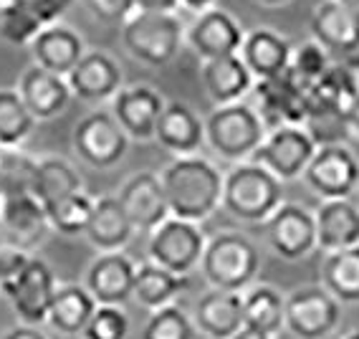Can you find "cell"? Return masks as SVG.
<instances>
[{
    "label": "cell",
    "mask_w": 359,
    "mask_h": 339,
    "mask_svg": "<svg viewBox=\"0 0 359 339\" xmlns=\"http://www.w3.org/2000/svg\"><path fill=\"white\" fill-rule=\"evenodd\" d=\"M160 180L175 218L203 223L220 208L223 173L198 152L177 154L160 173Z\"/></svg>",
    "instance_id": "6da1fadb"
},
{
    "label": "cell",
    "mask_w": 359,
    "mask_h": 339,
    "mask_svg": "<svg viewBox=\"0 0 359 339\" xmlns=\"http://www.w3.org/2000/svg\"><path fill=\"white\" fill-rule=\"evenodd\" d=\"M283 203V182L253 160L236 162L223 175V208L243 223H263Z\"/></svg>",
    "instance_id": "7a4b0ae2"
},
{
    "label": "cell",
    "mask_w": 359,
    "mask_h": 339,
    "mask_svg": "<svg viewBox=\"0 0 359 339\" xmlns=\"http://www.w3.org/2000/svg\"><path fill=\"white\" fill-rule=\"evenodd\" d=\"M200 271L212 288L245 291L261 271V251L245 233L223 231L205 244Z\"/></svg>",
    "instance_id": "3957f363"
},
{
    "label": "cell",
    "mask_w": 359,
    "mask_h": 339,
    "mask_svg": "<svg viewBox=\"0 0 359 339\" xmlns=\"http://www.w3.org/2000/svg\"><path fill=\"white\" fill-rule=\"evenodd\" d=\"M182 44H185V26L177 13L135 11L122 23L124 51L149 69L172 64Z\"/></svg>",
    "instance_id": "277c9868"
},
{
    "label": "cell",
    "mask_w": 359,
    "mask_h": 339,
    "mask_svg": "<svg viewBox=\"0 0 359 339\" xmlns=\"http://www.w3.org/2000/svg\"><path fill=\"white\" fill-rule=\"evenodd\" d=\"M266 124L256 107L248 102L220 104L205 117V142L220 160L243 162L250 160L266 137Z\"/></svg>",
    "instance_id": "5b68a950"
},
{
    "label": "cell",
    "mask_w": 359,
    "mask_h": 339,
    "mask_svg": "<svg viewBox=\"0 0 359 339\" xmlns=\"http://www.w3.org/2000/svg\"><path fill=\"white\" fill-rule=\"evenodd\" d=\"M129 135L107 109H97L79 119L71 135V147L83 165L94 170H111L127 157Z\"/></svg>",
    "instance_id": "8992f818"
},
{
    "label": "cell",
    "mask_w": 359,
    "mask_h": 339,
    "mask_svg": "<svg viewBox=\"0 0 359 339\" xmlns=\"http://www.w3.org/2000/svg\"><path fill=\"white\" fill-rule=\"evenodd\" d=\"M205 244L208 238L200 223L170 215L165 223L149 233L147 253L149 261H154L162 269L190 276L195 269H200Z\"/></svg>",
    "instance_id": "52a82bcc"
},
{
    "label": "cell",
    "mask_w": 359,
    "mask_h": 339,
    "mask_svg": "<svg viewBox=\"0 0 359 339\" xmlns=\"http://www.w3.org/2000/svg\"><path fill=\"white\" fill-rule=\"evenodd\" d=\"M309 31L316 44L327 48L334 61L359 71V11L339 0H321L311 11Z\"/></svg>",
    "instance_id": "ba28073f"
},
{
    "label": "cell",
    "mask_w": 359,
    "mask_h": 339,
    "mask_svg": "<svg viewBox=\"0 0 359 339\" xmlns=\"http://www.w3.org/2000/svg\"><path fill=\"white\" fill-rule=\"evenodd\" d=\"M302 178L321 200L352 198L359 187V160L344 142L319 145Z\"/></svg>",
    "instance_id": "9c48e42d"
},
{
    "label": "cell",
    "mask_w": 359,
    "mask_h": 339,
    "mask_svg": "<svg viewBox=\"0 0 359 339\" xmlns=\"http://www.w3.org/2000/svg\"><path fill=\"white\" fill-rule=\"evenodd\" d=\"M316 152V142L311 140L304 124H281L269 129L250 160L263 165L276 175L281 182L302 178L306 165Z\"/></svg>",
    "instance_id": "30bf717a"
},
{
    "label": "cell",
    "mask_w": 359,
    "mask_h": 339,
    "mask_svg": "<svg viewBox=\"0 0 359 339\" xmlns=\"http://www.w3.org/2000/svg\"><path fill=\"white\" fill-rule=\"evenodd\" d=\"M341 324V304L324 286H304L286 296L283 329L296 339H327Z\"/></svg>",
    "instance_id": "8fae6325"
},
{
    "label": "cell",
    "mask_w": 359,
    "mask_h": 339,
    "mask_svg": "<svg viewBox=\"0 0 359 339\" xmlns=\"http://www.w3.org/2000/svg\"><path fill=\"white\" fill-rule=\"evenodd\" d=\"M56 288L58 284L51 266L43 258L31 256L26 269L20 271L11 284H6L0 291L11 301L15 317L23 324L41 326L48 321V309H51V301L56 296Z\"/></svg>",
    "instance_id": "7c38bea8"
},
{
    "label": "cell",
    "mask_w": 359,
    "mask_h": 339,
    "mask_svg": "<svg viewBox=\"0 0 359 339\" xmlns=\"http://www.w3.org/2000/svg\"><path fill=\"white\" fill-rule=\"evenodd\" d=\"M269 248L283 261H302L316 251L314 213L296 203H281L263 220Z\"/></svg>",
    "instance_id": "4fadbf2b"
},
{
    "label": "cell",
    "mask_w": 359,
    "mask_h": 339,
    "mask_svg": "<svg viewBox=\"0 0 359 339\" xmlns=\"http://www.w3.org/2000/svg\"><path fill=\"white\" fill-rule=\"evenodd\" d=\"M253 91L256 112L261 114L266 129H276L281 124H304L309 112V86L299 81L291 69L278 77L258 79Z\"/></svg>",
    "instance_id": "5bb4252c"
},
{
    "label": "cell",
    "mask_w": 359,
    "mask_h": 339,
    "mask_svg": "<svg viewBox=\"0 0 359 339\" xmlns=\"http://www.w3.org/2000/svg\"><path fill=\"white\" fill-rule=\"evenodd\" d=\"M243 39L245 31L238 23L236 15L215 6L200 11L198 18L185 31V44L198 53L200 61L233 56V53L241 51Z\"/></svg>",
    "instance_id": "9a60e30c"
},
{
    "label": "cell",
    "mask_w": 359,
    "mask_h": 339,
    "mask_svg": "<svg viewBox=\"0 0 359 339\" xmlns=\"http://www.w3.org/2000/svg\"><path fill=\"white\" fill-rule=\"evenodd\" d=\"M0 220L6 231V244L33 251L51 233L48 213L33 192H11L0 200Z\"/></svg>",
    "instance_id": "2e32d148"
},
{
    "label": "cell",
    "mask_w": 359,
    "mask_h": 339,
    "mask_svg": "<svg viewBox=\"0 0 359 339\" xmlns=\"http://www.w3.org/2000/svg\"><path fill=\"white\" fill-rule=\"evenodd\" d=\"M71 94L86 104L111 102L114 94L124 86V71L111 53L86 51L79 64L66 77Z\"/></svg>",
    "instance_id": "e0dca14e"
},
{
    "label": "cell",
    "mask_w": 359,
    "mask_h": 339,
    "mask_svg": "<svg viewBox=\"0 0 359 339\" xmlns=\"http://www.w3.org/2000/svg\"><path fill=\"white\" fill-rule=\"evenodd\" d=\"M119 203H122L124 213L129 215L132 225L137 233H152L157 225H162L170 213L167 205L165 187L157 173H137L127 180L119 190Z\"/></svg>",
    "instance_id": "ac0fdd59"
},
{
    "label": "cell",
    "mask_w": 359,
    "mask_h": 339,
    "mask_svg": "<svg viewBox=\"0 0 359 339\" xmlns=\"http://www.w3.org/2000/svg\"><path fill=\"white\" fill-rule=\"evenodd\" d=\"M165 96L152 86L135 84V86H122L111 99V114L122 129L129 135V140L149 142L154 140V127L165 109Z\"/></svg>",
    "instance_id": "d6986e66"
},
{
    "label": "cell",
    "mask_w": 359,
    "mask_h": 339,
    "mask_svg": "<svg viewBox=\"0 0 359 339\" xmlns=\"http://www.w3.org/2000/svg\"><path fill=\"white\" fill-rule=\"evenodd\" d=\"M137 263L124 251H107L99 253L86 269L83 286L89 288L97 304H116L122 307L124 301L132 299L135 291Z\"/></svg>",
    "instance_id": "ffe728a7"
},
{
    "label": "cell",
    "mask_w": 359,
    "mask_h": 339,
    "mask_svg": "<svg viewBox=\"0 0 359 339\" xmlns=\"http://www.w3.org/2000/svg\"><path fill=\"white\" fill-rule=\"evenodd\" d=\"M18 94L36 117V122H48L64 114L66 107L71 104L74 94L66 81V77L53 74L43 66L33 64L28 66L18 79Z\"/></svg>",
    "instance_id": "44dd1931"
},
{
    "label": "cell",
    "mask_w": 359,
    "mask_h": 339,
    "mask_svg": "<svg viewBox=\"0 0 359 339\" xmlns=\"http://www.w3.org/2000/svg\"><path fill=\"white\" fill-rule=\"evenodd\" d=\"M193 321L208 339H231L243 326V291L212 288L193 307Z\"/></svg>",
    "instance_id": "7402d4cb"
},
{
    "label": "cell",
    "mask_w": 359,
    "mask_h": 339,
    "mask_svg": "<svg viewBox=\"0 0 359 339\" xmlns=\"http://www.w3.org/2000/svg\"><path fill=\"white\" fill-rule=\"evenodd\" d=\"M28 48H31L33 64L43 66L53 74H61V77H69V71L86 53V44H83L81 33L61 23V20L41 28L39 36L33 39Z\"/></svg>",
    "instance_id": "603a6c76"
},
{
    "label": "cell",
    "mask_w": 359,
    "mask_h": 339,
    "mask_svg": "<svg viewBox=\"0 0 359 339\" xmlns=\"http://www.w3.org/2000/svg\"><path fill=\"white\" fill-rule=\"evenodd\" d=\"M154 140L175 157L195 154L205 145V119H200L198 112L185 102H167L154 127Z\"/></svg>",
    "instance_id": "cb8c5ba5"
},
{
    "label": "cell",
    "mask_w": 359,
    "mask_h": 339,
    "mask_svg": "<svg viewBox=\"0 0 359 339\" xmlns=\"http://www.w3.org/2000/svg\"><path fill=\"white\" fill-rule=\"evenodd\" d=\"M291 53H294L291 39L281 36L278 31H271V28H256V31L245 33L238 56L243 58L253 79L258 81V79L283 74L291 66Z\"/></svg>",
    "instance_id": "d4e9b609"
},
{
    "label": "cell",
    "mask_w": 359,
    "mask_h": 339,
    "mask_svg": "<svg viewBox=\"0 0 359 339\" xmlns=\"http://www.w3.org/2000/svg\"><path fill=\"white\" fill-rule=\"evenodd\" d=\"M316 248L324 253L359 246V208L349 198L324 200L314 213Z\"/></svg>",
    "instance_id": "484cf974"
},
{
    "label": "cell",
    "mask_w": 359,
    "mask_h": 339,
    "mask_svg": "<svg viewBox=\"0 0 359 339\" xmlns=\"http://www.w3.org/2000/svg\"><path fill=\"white\" fill-rule=\"evenodd\" d=\"M200 79H203L205 94L210 96V102L215 107L241 102V99H245V94L253 91V84H256L250 69L245 66V61L238 53L203 61Z\"/></svg>",
    "instance_id": "4316f807"
},
{
    "label": "cell",
    "mask_w": 359,
    "mask_h": 339,
    "mask_svg": "<svg viewBox=\"0 0 359 339\" xmlns=\"http://www.w3.org/2000/svg\"><path fill=\"white\" fill-rule=\"evenodd\" d=\"M135 233V225L124 213L116 195H104V198L94 200V211H91L89 225H86L83 236L99 253L122 251L132 241Z\"/></svg>",
    "instance_id": "83f0119b"
},
{
    "label": "cell",
    "mask_w": 359,
    "mask_h": 339,
    "mask_svg": "<svg viewBox=\"0 0 359 339\" xmlns=\"http://www.w3.org/2000/svg\"><path fill=\"white\" fill-rule=\"evenodd\" d=\"M187 286H190V276L167 271L154 261H144L137 266L132 299H137V304L147 312H154L167 304H175V299L187 291Z\"/></svg>",
    "instance_id": "f1b7e54d"
},
{
    "label": "cell",
    "mask_w": 359,
    "mask_h": 339,
    "mask_svg": "<svg viewBox=\"0 0 359 339\" xmlns=\"http://www.w3.org/2000/svg\"><path fill=\"white\" fill-rule=\"evenodd\" d=\"M97 307V299L83 284H66L56 288V296L48 309V324L64 337H79L83 334Z\"/></svg>",
    "instance_id": "f546056e"
},
{
    "label": "cell",
    "mask_w": 359,
    "mask_h": 339,
    "mask_svg": "<svg viewBox=\"0 0 359 339\" xmlns=\"http://www.w3.org/2000/svg\"><path fill=\"white\" fill-rule=\"evenodd\" d=\"M321 286L339 304H359V246L327 253L321 266Z\"/></svg>",
    "instance_id": "4dcf8cb0"
},
{
    "label": "cell",
    "mask_w": 359,
    "mask_h": 339,
    "mask_svg": "<svg viewBox=\"0 0 359 339\" xmlns=\"http://www.w3.org/2000/svg\"><path fill=\"white\" fill-rule=\"evenodd\" d=\"M286 321V299L269 284L248 286L243 291V324L261 329L266 334H276Z\"/></svg>",
    "instance_id": "1f68e13d"
},
{
    "label": "cell",
    "mask_w": 359,
    "mask_h": 339,
    "mask_svg": "<svg viewBox=\"0 0 359 339\" xmlns=\"http://www.w3.org/2000/svg\"><path fill=\"white\" fill-rule=\"evenodd\" d=\"M83 190L81 173L64 157H41L33 180V195L43 205H51L56 200L66 198L71 192Z\"/></svg>",
    "instance_id": "d6a6232c"
},
{
    "label": "cell",
    "mask_w": 359,
    "mask_h": 339,
    "mask_svg": "<svg viewBox=\"0 0 359 339\" xmlns=\"http://www.w3.org/2000/svg\"><path fill=\"white\" fill-rule=\"evenodd\" d=\"M36 117L18 89H0V147H20L31 137Z\"/></svg>",
    "instance_id": "836d02e7"
},
{
    "label": "cell",
    "mask_w": 359,
    "mask_h": 339,
    "mask_svg": "<svg viewBox=\"0 0 359 339\" xmlns=\"http://www.w3.org/2000/svg\"><path fill=\"white\" fill-rule=\"evenodd\" d=\"M91 211H94V198H89L83 190L71 192L66 198L46 205L51 231L61 233V236H81L89 225Z\"/></svg>",
    "instance_id": "e575fe53"
},
{
    "label": "cell",
    "mask_w": 359,
    "mask_h": 339,
    "mask_svg": "<svg viewBox=\"0 0 359 339\" xmlns=\"http://www.w3.org/2000/svg\"><path fill=\"white\" fill-rule=\"evenodd\" d=\"M198 334L193 317L177 304L149 312L147 324L142 329V339H198Z\"/></svg>",
    "instance_id": "d590c367"
},
{
    "label": "cell",
    "mask_w": 359,
    "mask_h": 339,
    "mask_svg": "<svg viewBox=\"0 0 359 339\" xmlns=\"http://www.w3.org/2000/svg\"><path fill=\"white\" fill-rule=\"evenodd\" d=\"M39 160L20 152V147H0V173L6 182V195L11 192H33Z\"/></svg>",
    "instance_id": "8d00e7d4"
},
{
    "label": "cell",
    "mask_w": 359,
    "mask_h": 339,
    "mask_svg": "<svg viewBox=\"0 0 359 339\" xmlns=\"http://www.w3.org/2000/svg\"><path fill=\"white\" fill-rule=\"evenodd\" d=\"M41 28L43 23L36 15L6 0V6L0 11V41H6L8 46H31Z\"/></svg>",
    "instance_id": "74e56055"
},
{
    "label": "cell",
    "mask_w": 359,
    "mask_h": 339,
    "mask_svg": "<svg viewBox=\"0 0 359 339\" xmlns=\"http://www.w3.org/2000/svg\"><path fill=\"white\" fill-rule=\"evenodd\" d=\"M332 61L334 58L327 53V48L311 39L302 46H294L289 69L299 81L306 84V86H311V84H316L324 74H327L329 66H332Z\"/></svg>",
    "instance_id": "f35d334b"
},
{
    "label": "cell",
    "mask_w": 359,
    "mask_h": 339,
    "mask_svg": "<svg viewBox=\"0 0 359 339\" xmlns=\"http://www.w3.org/2000/svg\"><path fill=\"white\" fill-rule=\"evenodd\" d=\"M129 317L116 304H99L91 314L89 324L83 329V339H127L129 337Z\"/></svg>",
    "instance_id": "ab89813d"
},
{
    "label": "cell",
    "mask_w": 359,
    "mask_h": 339,
    "mask_svg": "<svg viewBox=\"0 0 359 339\" xmlns=\"http://www.w3.org/2000/svg\"><path fill=\"white\" fill-rule=\"evenodd\" d=\"M81 3L102 23H124L137 11V0H81Z\"/></svg>",
    "instance_id": "60d3db41"
},
{
    "label": "cell",
    "mask_w": 359,
    "mask_h": 339,
    "mask_svg": "<svg viewBox=\"0 0 359 339\" xmlns=\"http://www.w3.org/2000/svg\"><path fill=\"white\" fill-rule=\"evenodd\" d=\"M11 3L20 6L31 15H36L43 26H48V23H56V20L64 18L66 11H69L76 0H11Z\"/></svg>",
    "instance_id": "b9f144b4"
},
{
    "label": "cell",
    "mask_w": 359,
    "mask_h": 339,
    "mask_svg": "<svg viewBox=\"0 0 359 339\" xmlns=\"http://www.w3.org/2000/svg\"><path fill=\"white\" fill-rule=\"evenodd\" d=\"M28 261H31V253H28V251L18 248V246H11V244L0 246V288L13 281L15 276L28 266Z\"/></svg>",
    "instance_id": "7bdbcfd3"
},
{
    "label": "cell",
    "mask_w": 359,
    "mask_h": 339,
    "mask_svg": "<svg viewBox=\"0 0 359 339\" xmlns=\"http://www.w3.org/2000/svg\"><path fill=\"white\" fill-rule=\"evenodd\" d=\"M182 0H137V11H152V13H177Z\"/></svg>",
    "instance_id": "ee69618b"
},
{
    "label": "cell",
    "mask_w": 359,
    "mask_h": 339,
    "mask_svg": "<svg viewBox=\"0 0 359 339\" xmlns=\"http://www.w3.org/2000/svg\"><path fill=\"white\" fill-rule=\"evenodd\" d=\"M3 339H48V337H46V334L41 332L39 326L20 324V326H15V329H11V332H8Z\"/></svg>",
    "instance_id": "f6af8a7d"
},
{
    "label": "cell",
    "mask_w": 359,
    "mask_h": 339,
    "mask_svg": "<svg viewBox=\"0 0 359 339\" xmlns=\"http://www.w3.org/2000/svg\"><path fill=\"white\" fill-rule=\"evenodd\" d=\"M231 339H276V334H266L261 329H253V326H241Z\"/></svg>",
    "instance_id": "bcb514c9"
},
{
    "label": "cell",
    "mask_w": 359,
    "mask_h": 339,
    "mask_svg": "<svg viewBox=\"0 0 359 339\" xmlns=\"http://www.w3.org/2000/svg\"><path fill=\"white\" fill-rule=\"evenodd\" d=\"M182 6L190 8V11H195V13H200V11L215 6V0H182Z\"/></svg>",
    "instance_id": "7dc6e473"
},
{
    "label": "cell",
    "mask_w": 359,
    "mask_h": 339,
    "mask_svg": "<svg viewBox=\"0 0 359 339\" xmlns=\"http://www.w3.org/2000/svg\"><path fill=\"white\" fill-rule=\"evenodd\" d=\"M261 6H269V8H278V6H286V3H291V0H258Z\"/></svg>",
    "instance_id": "c3c4849f"
},
{
    "label": "cell",
    "mask_w": 359,
    "mask_h": 339,
    "mask_svg": "<svg viewBox=\"0 0 359 339\" xmlns=\"http://www.w3.org/2000/svg\"><path fill=\"white\" fill-rule=\"evenodd\" d=\"M352 135L359 137V109L354 112V117H352Z\"/></svg>",
    "instance_id": "681fc988"
},
{
    "label": "cell",
    "mask_w": 359,
    "mask_h": 339,
    "mask_svg": "<svg viewBox=\"0 0 359 339\" xmlns=\"http://www.w3.org/2000/svg\"><path fill=\"white\" fill-rule=\"evenodd\" d=\"M341 6H349V8H357L359 11V0H339Z\"/></svg>",
    "instance_id": "f907efd6"
},
{
    "label": "cell",
    "mask_w": 359,
    "mask_h": 339,
    "mask_svg": "<svg viewBox=\"0 0 359 339\" xmlns=\"http://www.w3.org/2000/svg\"><path fill=\"white\" fill-rule=\"evenodd\" d=\"M3 195H6V182H3V173H0V200H3Z\"/></svg>",
    "instance_id": "816d5d0a"
},
{
    "label": "cell",
    "mask_w": 359,
    "mask_h": 339,
    "mask_svg": "<svg viewBox=\"0 0 359 339\" xmlns=\"http://www.w3.org/2000/svg\"><path fill=\"white\" fill-rule=\"evenodd\" d=\"M0 246H6V231H3V220H0Z\"/></svg>",
    "instance_id": "f5cc1de1"
},
{
    "label": "cell",
    "mask_w": 359,
    "mask_h": 339,
    "mask_svg": "<svg viewBox=\"0 0 359 339\" xmlns=\"http://www.w3.org/2000/svg\"><path fill=\"white\" fill-rule=\"evenodd\" d=\"M344 339H359V329H354V332H349Z\"/></svg>",
    "instance_id": "db71d44e"
},
{
    "label": "cell",
    "mask_w": 359,
    "mask_h": 339,
    "mask_svg": "<svg viewBox=\"0 0 359 339\" xmlns=\"http://www.w3.org/2000/svg\"><path fill=\"white\" fill-rule=\"evenodd\" d=\"M3 6H6V0H0V11H3Z\"/></svg>",
    "instance_id": "11a10c76"
}]
</instances>
